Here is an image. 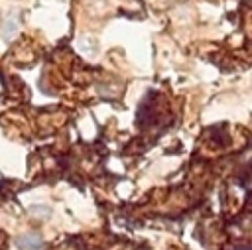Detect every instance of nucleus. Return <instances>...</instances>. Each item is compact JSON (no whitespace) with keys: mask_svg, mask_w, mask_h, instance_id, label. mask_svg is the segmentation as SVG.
<instances>
[{"mask_svg":"<svg viewBox=\"0 0 252 250\" xmlns=\"http://www.w3.org/2000/svg\"><path fill=\"white\" fill-rule=\"evenodd\" d=\"M41 238L37 234H26V236H20L18 238V246L22 250H39L41 248Z\"/></svg>","mask_w":252,"mask_h":250,"instance_id":"nucleus-1","label":"nucleus"}]
</instances>
